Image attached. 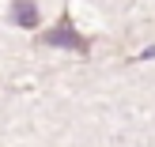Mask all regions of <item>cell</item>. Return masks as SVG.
I'll return each instance as SVG.
<instances>
[{
    "label": "cell",
    "instance_id": "obj_1",
    "mask_svg": "<svg viewBox=\"0 0 155 147\" xmlns=\"http://www.w3.org/2000/svg\"><path fill=\"white\" fill-rule=\"evenodd\" d=\"M38 45H49V49H76V53H87V38L83 34H76V27H72V19L68 15H61V23L53 30H45L42 38H38Z\"/></svg>",
    "mask_w": 155,
    "mask_h": 147
},
{
    "label": "cell",
    "instance_id": "obj_2",
    "mask_svg": "<svg viewBox=\"0 0 155 147\" xmlns=\"http://www.w3.org/2000/svg\"><path fill=\"white\" fill-rule=\"evenodd\" d=\"M12 19L19 23V27H34V23H38L34 0H12Z\"/></svg>",
    "mask_w": 155,
    "mask_h": 147
}]
</instances>
